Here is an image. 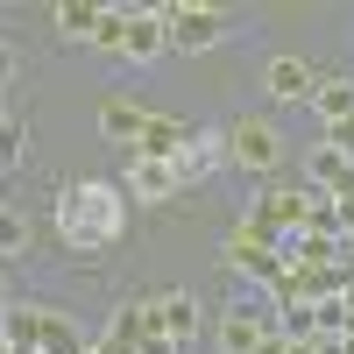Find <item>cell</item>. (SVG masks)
Returning a JSON list of instances; mask_svg holds the SVG:
<instances>
[{"label": "cell", "mask_w": 354, "mask_h": 354, "mask_svg": "<svg viewBox=\"0 0 354 354\" xmlns=\"http://www.w3.org/2000/svg\"><path fill=\"white\" fill-rule=\"evenodd\" d=\"M170 50V28H163V8H128V64H156Z\"/></svg>", "instance_id": "52a82bcc"}, {"label": "cell", "mask_w": 354, "mask_h": 354, "mask_svg": "<svg viewBox=\"0 0 354 354\" xmlns=\"http://www.w3.org/2000/svg\"><path fill=\"white\" fill-rule=\"evenodd\" d=\"M340 262H347V270H354V234H340Z\"/></svg>", "instance_id": "4316f807"}, {"label": "cell", "mask_w": 354, "mask_h": 354, "mask_svg": "<svg viewBox=\"0 0 354 354\" xmlns=\"http://www.w3.org/2000/svg\"><path fill=\"white\" fill-rule=\"evenodd\" d=\"M121 192H128V198H142V205H163V198H177L185 185H177V170H170V163L128 156V170H121Z\"/></svg>", "instance_id": "5b68a950"}, {"label": "cell", "mask_w": 354, "mask_h": 354, "mask_svg": "<svg viewBox=\"0 0 354 354\" xmlns=\"http://www.w3.org/2000/svg\"><path fill=\"white\" fill-rule=\"evenodd\" d=\"M21 149H28V128H21V121H8V128H0V170H15V163H21Z\"/></svg>", "instance_id": "44dd1931"}, {"label": "cell", "mask_w": 354, "mask_h": 354, "mask_svg": "<svg viewBox=\"0 0 354 354\" xmlns=\"http://www.w3.org/2000/svg\"><path fill=\"white\" fill-rule=\"evenodd\" d=\"M227 163V128H192V142L185 149H177V185H205V177H213Z\"/></svg>", "instance_id": "277c9868"}, {"label": "cell", "mask_w": 354, "mask_h": 354, "mask_svg": "<svg viewBox=\"0 0 354 354\" xmlns=\"http://www.w3.org/2000/svg\"><path fill=\"white\" fill-rule=\"evenodd\" d=\"M192 142V128L177 121V113H149V128H142V142L128 156H149V163H177V149Z\"/></svg>", "instance_id": "9c48e42d"}, {"label": "cell", "mask_w": 354, "mask_h": 354, "mask_svg": "<svg viewBox=\"0 0 354 354\" xmlns=\"http://www.w3.org/2000/svg\"><path fill=\"white\" fill-rule=\"evenodd\" d=\"M106 333L128 340V347H142V340L156 333V298H121V305H113V319H106Z\"/></svg>", "instance_id": "7c38bea8"}, {"label": "cell", "mask_w": 354, "mask_h": 354, "mask_svg": "<svg viewBox=\"0 0 354 354\" xmlns=\"http://www.w3.org/2000/svg\"><path fill=\"white\" fill-rule=\"evenodd\" d=\"M0 312H8V305H0Z\"/></svg>", "instance_id": "f1b7e54d"}, {"label": "cell", "mask_w": 354, "mask_h": 354, "mask_svg": "<svg viewBox=\"0 0 354 354\" xmlns=\"http://www.w3.org/2000/svg\"><path fill=\"white\" fill-rule=\"evenodd\" d=\"M93 50H106V57H121V50H128V8H106V15H100Z\"/></svg>", "instance_id": "d6986e66"}, {"label": "cell", "mask_w": 354, "mask_h": 354, "mask_svg": "<svg viewBox=\"0 0 354 354\" xmlns=\"http://www.w3.org/2000/svg\"><path fill=\"white\" fill-rule=\"evenodd\" d=\"M142 128H149V106H135L128 93L100 100V135L113 142V149H135V142H142Z\"/></svg>", "instance_id": "ba28073f"}, {"label": "cell", "mask_w": 354, "mask_h": 354, "mask_svg": "<svg viewBox=\"0 0 354 354\" xmlns=\"http://www.w3.org/2000/svg\"><path fill=\"white\" fill-rule=\"evenodd\" d=\"M43 354H85L78 326H71L64 312H50V305H43Z\"/></svg>", "instance_id": "e0dca14e"}, {"label": "cell", "mask_w": 354, "mask_h": 354, "mask_svg": "<svg viewBox=\"0 0 354 354\" xmlns=\"http://www.w3.org/2000/svg\"><path fill=\"white\" fill-rule=\"evenodd\" d=\"M8 85H15V50L0 43V93H8Z\"/></svg>", "instance_id": "d4e9b609"}, {"label": "cell", "mask_w": 354, "mask_h": 354, "mask_svg": "<svg viewBox=\"0 0 354 354\" xmlns=\"http://www.w3.org/2000/svg\"><path fill=\"white\" fill-rule=\"evenodd\" d=\"M312 106H319V121H326V128H340L347 113H354V78H319Z\"/></svg>", "instance_id": "2e32d148"}, {"label": "cell", "mask_w": 354, "mask_h": 354, "mask_svg": "<svg viewBox=\"0 0 354 354\" xmlns=\"http://www.w3.org/2000/svg\"><path fill=\"white\" fill-rule=\"evenodd\" d=\"M262 340H270V326H262V312H220V354H255Z\"/></svg>", "instance_id": "4fadbf2b"}, {"label": "cell", "mask_w": 354, "mask_h": 354, "mask_svg": "<svg viewBox=\"0 0 354 354\" xmlns=\"http://www.w3.org/2000/svg\"><path fill=\"white\" fill-rule=\"evenodd\" d=\"M305 234H319V241H340V205H333L326 192H312V205H305Z\"/></svg>", "instance_id": "ac0fdd59"}, {"label": "cell", "mask_w": 354, "mask_h": 354, "mask_svg": "<svg viewBox=\"0 0 354 354\" xmlns=\"http://www.w3.org/2000/svg\"><path fill=\"white\" fill-rule=\"evenodd\" d=\"M128 234V192L121 177H64L57 185V241L78 262H100Z\"/></svg>", "instance_id": "6da1fadb"}, {"label": "cell", "mask_w": 354, "mask_h": 354, "mask_svg": "<svg viewBox=\"0 0 354 354\" xmlns=\"http://www.w3.org/2000/svg\"><path fill=\"white\" fill-rule=\"evenodd\" d=\"M0 347H8V354H43V305L0 312Z\"/></svg>", "instance_id": "8fae6325"}, {"label": "cell", "mask_w": 354, "mask_h": 354, "mask_svg": "<svg viewBox=\"0 0 354 354\" xmlns=\"http://www.w3.org/2000/svg\"><path fill=\"white\" fill-rule=\"evenodd\" d=\"M255 354H290V340H283V333H270V340H262Z\"/></svg>", "instance_id": "484cf974"}, {"label": "cell", "mask_w": 354, "mask_h": 354, "mask_svg": "<svg viewBox=\"0 0 354 354\" xmlns=\"http://www.w3.org/2000/svg\"><path fill=\"white\" fill-rule=\"evenodd\" d=\"M262 93H270L277 106H298V100H312V93H319V71L305 64V57H277V64L262 71Z\"/></svg>", "instance_id": "8992f818"}, {"label": "cell", "mask_w": 354, "mask_h": 354, "mask_svg": "<svg viewBox=\"0 0 354 354\" xmlns=\"http://www.w3.org/2000/svg\"><path fill=\"white\" fill-rule=\"evenodd\" d=\"M156 333H170L177 347L198 333V305L185 298V290H156Z\"/></svg>", "instance_id": "5bb4252c"}, {"label": "cell", "mask_w": 354, "mask_h": 354, "mask_svg": "<svg viewBox=\"0 0 354 354\" xmlns=\"http://www.w3.org/2000/svg\"><path fill=\"white\" fill-rule=\"evenodd\" d=\"M163 28H170V50L198 57V50L227 43V8H205V0H170V8H163Z\"/></svg>", "instance_id": "7a4b0ae2"}, {"label": "cell", "mask_w": 354, "mask_h": 354, "mask_svg": "<svg viewBox=\"0 0 354 354\" xmlns=\"http://www.w3.org/2000/svg\"><path fill=\"white\" fill-rule=\"evenodd\" d=\"M326 142H333V149H340V156L354 163V113H347V121H340V128H326Z\"/></svg>", "instance_id": "7402d4cb"}, {"label": "cell", "mask_w": 354, "mask_h": 354, "mask_svg": "<svg viewBox=\"0 0 354 354\" xmlns=\"http://www.w3.org/2000/svg\"><path fill=\"white\" fill-rule=\"evenodd\" d=\"M8 121H15V113H8V93H0V128H8Z\"/></svg>", "instance_id": "83f0119b"}, {"label": "cell", "mask_w": 354, "mask_h": 354, "mask_svg": "<svg viewBox=\"0 0 354 354\" xmlns=\"http://www.w3.org/2000/svg\"><path fill=\"white\" fill-rule=\"evenodd\" d=\"M135 354H185V347H177V340H170V333H149V340H142V347H135Z\"/></svg>", "instance_id": "603a6c76"}, {"label": "cell", "mask_w": 354, "mask_h": 354, "mask_svg": "<svg viewBox=\"0 0 354 354\" xmlns=\"http://www.w3.org/2000/svg\"><path fill=\"white\" fill-rule=\"evenodd\" d=\"M100 15L106 8H93V0H57V36H64V43H93Z\"/></svg>", "instance_id": "9a60e30c"}, {"label": "cell", "mask_w": 354, "mask_h": 354, "mask_svg": "<svg viewBox=\"0 0 354 354\" xmlns=\"http://www.w3.org/2000/svg\"><path fill=\"white\" fill-rule=\"evenodd\" d=\"M93 354H135V347H128V340H113V333H100V340H93Z\"/></svg>", "instance_id": "cb8c5ba5"}, {"label": "cell", "mask_w": 354, "mask_h": 354, "mask_svg": "<svg viewBox=\"0 0 354 354\" xmlns=\"http://www.w3.org/2000/svg\"><path fill=\"white\" fill-rule=\"evenodd\" d=\"M227 163L241 170H277L283 163V135L270 121H227Z\"/></svg>", "instance_id": "3957f363"}, {"label": "cell", "mask_w": 354, "mask_h": 354, "mask_svg": "<svg viewBox=\"0 0 354 354\" xmlns=\"http://www.w3.org/2000/svg\"><path fill=\"white\" fill-rule=\"evenodd\" d=\"M305 177H312V192H326V198H340V192H354V163L333 149V142H319V149L305 156Z\"/></svg>", "instance_id": "30bf717a"}, {"label": "cell", "mask_w": 354, "mask_h": 354, "mask_svg": "<svg viewBox=\"0 0 354 354\" xmlns=\"http://www.w3.org/2000/svg\"><path fill=\"white\" fill-rule=\"evenodd\" d=\"M21 248H28V220L15 213V205H0V262L21 255Z\"/></svg>", "instance_id": "ffe728a7"}]
</instances>
